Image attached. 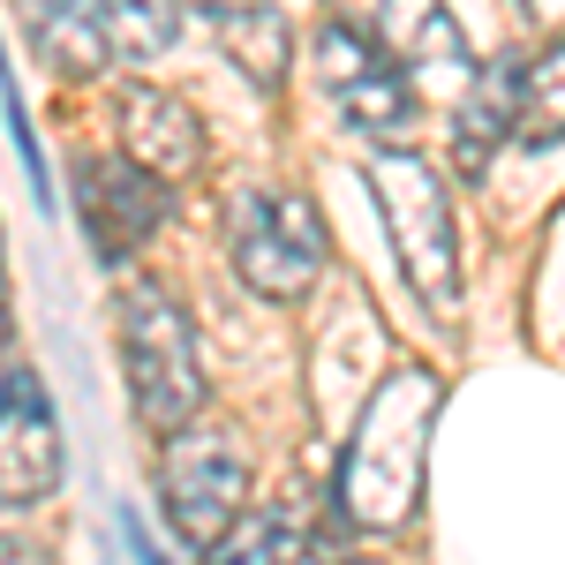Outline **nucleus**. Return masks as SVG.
I'll return each instance as SVG.
<instances>
[{"label": "nucleus", "instance_id": "obj_13", "mask_svg": "<svg viewBox=\"0 0 565 565\" xmlns=\"http://www.w3.org/2000/svg\"><path fill=\"white\" fill-rule=\"evenodd\" d=\"M513 68H521V53H490L476 76H468L460 121H452V143H460L468 174H482V167H490V151L505 143V129H513Z\"/></svg>", "mask_w": 565, "mask_h": 565}, {"label": "nucleus", "instance_id": "obj_14", "mask_svg": "<svg viewBox=\"0 0 565 565\" xmlns=\"http://www.w3.org/2000/svg\"><path fill=\"white\" fill-rule=\"evenodd\" d=\"M505 143H521V151L565 143V39L527 53L513 68V129H505Z\"/></svg>", "mask_w": 565, "mask_h": 565}, {"label": "nucleus", "instance_id": "obj_3", "mask_svg": "<svg viewBox=\"0 0 565 565\" xmlns=\"http://www.w3.org/2000/svg\"><path fill=\"white\" fill-rule=\"evenodd\" d=\"M370 196L385 212L399 271L423 295V309L460 317V218H452V189L437 181V167L415 159V151H377L370 159Z\"/></svg>", "mask_w": 565, "mask_h": 565}, {"label": "nucleus", "instance_id": "obj_11", "mask_svg": "<svg viewBox=\"0 0 565 565\" xmlns=\"http://www.w3.org/2000/svg\"><path fill=\"white\" fill-rule=\"evenodd\" d=\"M377 39H385V53L407 68V76H430V68L476 76L482 61H490V45H476L468 0H385Z\"/></svg>", "mask_w": 565, "mask_h": 565}, {"label": "nucleus", "instance_id": "obj_10", "mask_svg": "<svg viewBox=\"0 0 565 565\" xmlns=\"http://www.w3.org/2000/svg\"><path fill=\"white\" fill-rule=\"evenodd\" d=\"M121 159H136L143 174L174 181V189L196 181L204 174V121H196V106L159 84H129L121 90Z\"/></svg>", "mask_w": 565, "mask_h": 565}, {"label": "nucleus", "instance_id": "obj_8", "mask_svg": "<svg viewBox=\"0 0 565 565\" xmlns=\"http://www.w3.org/2000/svg\"><path fill=\"white\" fill-rule=\"evenodd\" d=\"M76 212L98 264H129L174 212V181L143 174L136 159H76Z\"/></svg>", "mask_w": 565, "mask_h": 565}, {"label": "nucleus", "instance_id": "obj_15", "mask_svg": "<svg viewBox=\"0 0 565 565\" xmlns=\"http://www.w3.org/2000/svg\"><path fill=\"white\" fill-rule=\"evenodd\" d=\"M302 558V521L287 505H242L234 521L204 543L196 565H295Z\"/></svg>", "mask_w": 565, "mask_h": 565}, {"label": "nucleus", "instance_id": "obj_2", "mask_svg": "<svg viewBox=\"0 0 565 565\" xmlns=\"http://www.w3.org/2000/svg\"><path fill=\"white\" fill-rule=\"evenodd\" d=\"M121 377H129V407L151 437H174L181 423H196L212 407V377H204V354H196V324L189 309L151 287V279H129L121 287Z\"/></svg>", "mask_w": 565, "mask_h": 565}, {"label": "nucleus", "instance_id": "obj_12", "mask_svg": "<svg viewBox=\"0 0 565 565\" xmlns=\"http://www.w3.org/2000/svg\"><path fill=\"white\" fill-rule=\"evenodd\" d=\"M181 15H196L212 45L249 76L257 90L287 84V53H295V31L279 15V0H181Z\"/></svg>", "mask_w": 565, "mask_h": 565}, {"label": "nucleus", "instance_id": "obj_4", "mask_svg": "<svg viewBox=\"0 0 565 565\" xmlns=\"http://www.w3.org/2000/svg\"><path fill=\"white\" fill-rule=\"evenodd\" d=\"M181 0H31V39L61 76H114L181 39Z\"/></svg>", "mask_w": 565, "mask_h": 565}, {"label": "nucleus", "instance_id": "obj_1", "mask_svg": "<svg viewBox=\"0 0 565 565\" xmlns=\"http://www.w3.org/2000/svg\"><path fill=\"white\" fill-rule=\"evenodd\" d=\"M437 370L423 362H399L377 399L362 407L348 452H340V476H332V513L362 535H392V527L415 521L423 505V476H430V430H437Z\"/></svg>", "mask_w": 565, "mask_h": 565}, {"label": "nucleus", "instance_id": "obj_16", "mask_svg": "<svg viewBox=\"0 0 565 565\" xmlns=\"http://www.w3.org/2000/svg\"><path fill=\"white\" fill-rule=\"evenodd\" d=\"M0 370H8V317H0Z\"/></svg>", "mask_w": 565, "mask_h": 565}, {"label": "nucleus", "instance_id": "obj_6", "mask_svg": "<svg viewBox=\"0 0 565 565\" xmlns=\"http://www.w3.org/2000/svg\"><path fill=\"white\" fill-rule=\"evenodd\" d=\"M159 505H167L181 543L204 551L218 527L249 505V452H242V437L204 423V415L181 423L167 437V452H159Z\"/></svg>", "mask_w": 565, "mask_h": 565}, {"label": "nucleus", "instance_id": "obj_5", "mask_svg": "<svg viewBox=\"0 0 565 565\" xmlns=\"http://www.w3.org/2000/svg\"><path fill=\"white\" fill-rule=\"evenodd\" d=\"M226 257L234 279L264 295V302H302L309 287L324 279V218L302 189H242L234 212H226Z\"/></svg>", "mask_w": 565, "mask_h": 565}, {"label": "nucleus", "instance_id": "obj_7", "mask_svg": "<svg viewBox=\"0 0 565 565\" xmlns=\"http://www.w3.org/2000/svg\"><path fill=\"white\" fill-rule=\"evenodd\" d=\"M317 76H324L332 106L362 136H392V129H407V114H415V76L385 53V39L354 31L340 15H324V31H317Z\"/></svg>", "mask_w": 565, "mask_h": 565}, {"label": "nucleus", "instance_id": "obj_9", "mask_svg": "<svg viewBox=\"0 0 565 565\" xmlns=\"http://www.w3.org/2000/svg\"><path fill=\"white\" fill-rule=\"evenodd\" d=\"M61 490V415L39 370H0V513H23Z\"/></svg>", "mask_w": 565, "mask_h": 565}]
</instances>
